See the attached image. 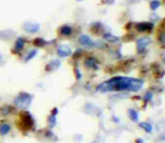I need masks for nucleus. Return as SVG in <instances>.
Returning a JSON list of instances; mask_svg holds the SVG:
<instances>
[{"label":"nucleus","mask_w":165,"mask_h":143,"mask_svg":"<svg viewBox=\"0 0 165 143\" xmlns=\"http://www.w3.org/2000/svg\"><path fill=\"white\" fill-rule=\"evenodd\" d=\"M11 124L7 121H1L0 122V135L1 136H6L7 134L11 132Z\"/></svg>","instance_id":"12"},{"label":"nucleus","mask_w":165,"mask_h":143,"mask_svg":"<svg viewBox=\"0 0 165 143\" xmlns=\"http://www.w3.org/2000/svg\"><path fill=\"white\" fill-rule=\"evenodd\" d=\"M40 25L36 22H25L22 25V30L26 31L27 34H36L40 31Z\"/></svg>","instance_id":"8"},{"label":"nucleus","mask_w":165,"mask_h":143,"mask_svg":"<svg viewBox=\"0 0 165 143\" xmlns=\"http://www.w3.org/2000/svg\"><path fill=\"white\" fill-rule=\"evenodd\" d=\"M1 61H2V56L0 55V63H1Z\"/></svg>","instance_id":"27"},{"label":"nucleus","mask_w":165,"mask_h":143,"mask_svg":"<svg viewBox=\"0 0 165 143\" xmlns=\"http://www.w3.org/2000/svg\"><path fill=\"white\" fill-rule=\"evenodd\" d=\"M79 44L80 45H82L83 47H88V48H92L95 46V44H94V41L91 39V37L90 36H88V35H81L80 37H79Z\"/></svg>","instance_id":"9"},{"label":"nucleus","mask_w":165,"mask_h":143,"mask_svg":"<svg viewBox=\"0 0 165 143\" xmlns=\"http://www.w3.org/2000/svg\"><path fill=\"white\" fill-rule=\"evenodd\" d=\"M98 65H99V61L93 56H88L84 59V67L88 68V69H97Z\"/></svg>","instance_id":"10"},{"label":"nucleus","mask_w":165,"mask_h":143,"mask_svg":"<svg viewBox=\"0 0 165 143\" xmlns=\"http://www.w3.org/2000/svg\"><path fill=\"white\" fill-rule=\"evenodd\" d=\"M73 53L71 47H69L68 45H59L56 47V55L59 57H69Z\"/></svg>","instance_id":"7"},{"label":"nucleus","mask_w":165,"mask_h":143,"mask_svg":"<svg viewBox=\"0 0 165 143\" xmlns=\"http://www.w3.org/2000/svg\"><path fill=\"white\" fill-rule=\"evenodd\" d=\"M158 40L162 44V46H165V34H162V35L158 37Z\"/></svg>","instance_id":"23"},{"label":"nucleus","mask_w":165,"mask_h":143,"mask_svg":"<svg viewBox=\"0 0 165 143\" xmlns=\"http://www.w3.org/2000/svg\"><path fill=\"white\" fill-rule=\"evenodd\" d=\"M31 44L35 48H43L45 46H47V40H45L43 37H35L33 40H31Z\"/></svg>","instance_id":"15"},{"label":"nucleus","mask_w":165,"mask_h":143,"mask_svg":"<svg viewBox=\"0 0 165 143\" xmlns=\"http://www.w3.org/2000/svg\"><path fill=\"white\" fill-rule=\"evenodd\" d=\"M103 39L107 41H109V42H116V41L119 40V38L118 37H116L114 35H111V34H109V32H106V34H103Z\"/></svg>","instance_id":"18"},{"label":"nucleus","mask_w":165,"mask_h":143,"mask_svg":"<svg viewBox=\"0 0 165 143\" xmlns=\"http://www.w3.org/2000/svg\"><path fill=\"white\" fill-rule=\"evenodd\" d=\"M60 66H61V61L60 59H52L45 65V72H47V73L55 72Z\"/></svg>","instance_id":"11"},{"label":"nucleus","mask_w":165,"mask_h":143,"mask_svg":"<svg viewBox=\"0 0 165 143\" xmlns=\"http://www.w3.org/2000/svg\"><path fill=\"white\" fill-rule=\"evenodd\" d=\"M44 136L45 138H47V139H51V138H53V132H52V129H45L44 130Z\"/></svg>","instance_id":"21"},{"label":"nucleus","mask_w":165,"mask_h":143,"mask_svg":"<svg viewBox=\"0 0 165 143\" xmlns=\"http://www.w3.org/2000/svg\"><path fill=\"white\" fill-rule=\"evenodd\" d=\"M161 26H162L163 28H165V19L163 20V22H162V25H161Z\"/></svg>","instance_id":"26"},{"label":"nucleus","mask_w":165,"mask_h":143,"mask_svg":"<svg viewBox=\"0 0 165 143\" xmlns=\"http://www.w3.org/2000/svg\"><path fill=\"white\" fill-rule=\"evenodd\" d=\"M57 113H59V109H57V107H54V109H53V110H52V115H55V116H56V115H57Z\"/></svg>","instance_id":"25"},{"label":"nucleus","mask_w":165,"mask_h":143,"mask_svg":"<svg viewBox=\"0 0 165 143\" xmlns=\"http://www.w3.org/2000/svg\"><path fill=\"white\" fill-rule=\"evenodd\" d=\"M17 112L18 110L14 104H3L0 106V119H8Z\"/></svg>","instance_id":"5"},{"label":"nucleus","mask_w":165,"mask_h":143,"mask_svg":"<svg viewBox=\"0 0 165 143\" xmlns=\"http://www.w3.org/2000/svg\"><path fill=\"white\" fill-rule=\"evenodd\" d=\"M139 125H140V127H142V129H144V130H145V131H146L147 133H149L151 131H152V126H151V125H149L148 123L142 122L140 124H139Z\"/></svg>","instance_id":"19"},{"label":"nucleus","mask_w":165,"mask_h":143,"mask_svg":"<svg viewBox=\"0 0 165 143\" xmlns=\"http://www.w3.org/2000/svg\"><path fill=\"white\" fill-rule=\"evenodd\" d=\"M33 95L27 92H19L14 98V105L17 110H27L33 102Z\"/></svg>","instance_id":"3"},{"label":"nucleus","mask_w":165,"mask_h":143,"mask_svg":"<svg viewBox=\"0 0 165 143\" xmlns=\"http://www.w3.org/2000/svg\"><path fill=\"white\" fill-rule=\"evenodd\" d=\"M129 114H130V119L133 120V121H138V113L136 112L135 110H130L129 111Z\"/></svg>","instance_id":"20"},{"label":"nucleus","mask_w":165,"mask_h":143,"mask_svg":"<svg viewBox=\"0 0 165 143\" xmlns=\"http://www.w3.org/2000/svg\"><path fill=\"white\" fill-rule=\"evenodd\" d=\"M151 39L148 37H143L140 39L137 40V51L139 53H144L145 49L147 48V45H149Z\"/></svg>","instance_id":"13"},{"label":"nucleus","mask_w":165,"mask_h":143,"mask_svg":"<svg viewBox=\"0 0 165 143\" xmlns=\"http://www.w3.org/2000/svg\"><path fill=\"white\" fill-rule=\"evenodd\" d=\"M73 34V28L70 25H62L57 29V36L61 38H69Z\"/></svg>","instance_id":"6"},{"label":"nucleus","mask_w":165,"mask_h":143,"mask_svg":"<svg viewBox=\"0 0 165 143\" xmlns=\"http://www.w3.org/2000/svg\"><path fill=\"white\" fill-rule=\"evenodd\" d=\"M143 81L137 78H129L123 76H116L114 78L101 83L97 90L101 93L106 92H120V91H132L137 92L142 88Z\"/></svg>","instance_id":"1"},{"label":"nucleus","mask_w":165,"mask_h":143,"mask_svg":"<svg viewBox=\"0 0 165 143\" xmlns=\"http://www.w3.org/2000/svg\"><path fill=\"white\" fill-rule=\"evenodd\" d=\"M74 73H75V77H76V80L79 81V80H81V73H80V71L78 69V68H75L74 69Z\"/></svg>","instance_id":"24"},{"label":"nucleus","mask_w":165,"mask_h":143,"mask_svg":"<svg viewBox=\"0 0 165 143\" xmlns=\"http://www.w3.org/2000/svg\"><path fill=\"white\" fill-rule=\"evenodd\" d=\"M158 6H160V1L158 0H154V1L151 2V9L152 10H156L158 8Z\"/></svg>","instance_id":"22"},{"label":"nucleus","mask_w":165,"mask_h":143,"mask_svg":"<svg viewBox=\"0 0 165 143\" xmlns=\"http://www.w3.org/2000/svg\"><path fill=\"white\" fill-rule=\"evenodd\" d=\"M37 53L38 51L36 49V48H31V49H28V51H26L24 55V57H22V61L24 63H28V61H31L33 58H35L36 57V55H37Z\"/></svg>","instance_id":"14"},{"label":"nucleus","mask_w":165,"mask_h":143,"mask_svg":"<svg viewBox=\"0 0 165 143\" xmlns=\"http://www.w3.org/2000/svg\"><path fill=\"white\" fill-rule=\"evenodd\" d=\"M46 122H47V126H48V129H53V127H55V126H56V116L50 114V115L47 116V119H46Z\"/></svg>","instance_id":"17"},{"label":"nucleus","mask_w":165,"mask_h":143,"mask_svg":"<svg viewBox=\"0 0 165 143\" xmlns=\"http://www.w3.org/2000/svg\"><path fill=\"white\" fill-rule=\"evenodd\" d=\"M78 1H82V0H78Z\"/></svg>","instance_id":"28"},{"label":"nucleus","mask_w":165,"mask_h":143,"mask_svg":"<svg viewBox=\"0 0 165 143\" xmlns=\"http://www.w3.org/2000/svg\"><path fill=\"white\" fill-rule=\"evenodd\" d=\"M15 116H16L15 120L16 127L21 133L26 134L35 130V119L33 117L31 112H28L27 110H18Z\"/></svg>","instance_id":"2"},{"label":"nucleus","mask_w":165,"mask_h":143,"mask_svg":"<svg viewBox=\"0 0 165 143\" xmlns=\"http://www.w3.org/2000/svg\"><path fill=\"white\" fill-rule=\"evenodd\" d=\"M27 46V39L25 37H17L14 44H12V47H11V54L12 55H19V54H22L25 48Z\"/></svg>","instance_id":"4"},{"label":"nucleus","mask_w":165,"mask_h":143,"mask_svg":"<svg viewBox=\"0 0 165 143\" xmlns=\"http://www.w3.org/2000/svg\"><path fill=\"white\" fill-rule=\"evenodd\" d=\"M136 28H137V30L140 31V32L151 31L153 29V24H151V22H140V24L136 25Z\"/></svg>","instance_id":"16"}]
</instances>
